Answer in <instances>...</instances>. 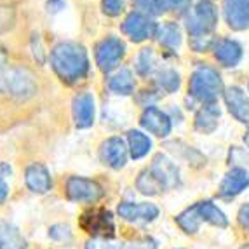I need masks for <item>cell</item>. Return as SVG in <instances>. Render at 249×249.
<instances>
[{
	"mask_svg": "<svg viewBox=\"0 0 249 249\" xmlns=\"http://www.w3.org/2000/svg\"><path fill=\"white\" fill-rule=\"evenodd\" d=\"M51 65L65 84L79 82L89 71L88 51L77 42H61L51 51Z\"/></svg>",
	"mask_w": 249,
	"mask_h": 249,
	"instance_id": "6da1fadb",
	"label": "cell"
},
{
	"mask_svg": "<svg viewBox=\"0 0 249 249\" xmlns=\"http://www.w3.org/2000/svg\"><path fill=\"white\" fill-rule=\"evenodd\" d=\"M221 91H223V82H221L220 73L214 68L202 65L192 73L188 92L197 101L204 105H211L214 103V100L220 96Z\"/></svg>",
	"mask_w": 249,
	"mask_h": 249,
	"instance_id": "7a4b0ae2",
	"label": "cell"
},
{
	"mask_svg": "<svg viewBox=\"0 0 249 249\" xmlns=\"http://www.w3.org/2000/svg\"><path fill=\"white\" fill-rule=\"evenodd\" d=\"M216 23H218V11L211 0H199L185 18V26L190 37L211 35Z\"/></svg>",
	"mask_w": 249,
	"mask_h": 249,
	"instance_id": "3957f363",
	"label": "cell"
},
{
	"mask_svg": "<svg viewBox=\"0 0 249 249\" xmlns=\"http://www.w3.org/2000/svg\"><path fill=\"white\" fill-rule=\"evenodd\" d=\"M125 54V46L121 38L110 37L103 38V40L96 46V63L100 67L101 71H110L112 68H115V65L124 58Z\"/></svg>",
	"mask_w": 249,
	"mask_h": 249,
	"instance_id": "277c9868",
	"label": "cell"
},
{
	"mask_svg": "<svg viewBox=\"0 0 249 249\" xmlns=\"http://www.w3.org/2000/svg\"><path fill=\"white\" fill-rule=\"evenodd\" d=\"M150 175L154 176V179L159 183V187L162 188V192L167 188H175L179 185V171L175 166V162L171 160L166 155H155L152 166H150Z\"/></svg>",
	"mask_w": 249,
	"mask_h": 249,
	"instance_id": "5b68a950",
	"label": "cell"
},
{
	"mask_svg": "<svg viewBox=\"0 0 249 249\" xmlns=\"http://www.w3.org/2000/svg\"><path fill=\"white\" fill-rule=\"evenodd\" d=\"M155 23L143 13H131L122 23V32L133 42H143L157 34Z\"/></svg>",
	"mask_w": 249,
	"mask_h": 249,
	"instance_id": "8992f818",
	"label": "cell"
},
{
	"mask_svg": "<svg viewBox=\"0 0 249 249\" xmlns=\"http://www.w3.org/2000/svg\"><path fill=\"white\" fill-rule=\"evenodd\" d=\"M67 196L73 202H96L101 199L103 190L92 179L71 176L67 181Z\"/></svg>",
	"mask_w": 249,
	"mask_h": 249,
	"instance_id": "52a82bcc",
	"label": "cell"
},
{
	"mask_svg": "<svg viewBox=\"0 0 249 249\" xmlns=\"http://www.w3.org/2000/svg\"><path fill=\"white\" fill-rule=\"evenodd\" d=\"M5 88L9 89V92L19 100H26L30 96H34L37 91L35 86L34 75L30 73L25 68H14L7 73L5 77Z\"/></svg>",
	"mask_w": 249,
	"mask_h": 249,
	"instance_id": "ba28073f",
	"label": "cell"
},
{
	"mask_svg": "<svg viewBox=\"0 0 249 249\" xmlns=\"http://www.w3.org/2000/svg\"><path fill=\"white\" fill-rule=\"evenodd\" d=\"M80 225H82V229L86 230V232L92 233V235L113 237V232H115L112 213L107 211V209L86 213V214L82 216Z\"/></svg>",
	"mask_w": 249,
	"mask_h": 249,
	"instance_id": "9c48e42d",
	"label": "cell"
},
{
	"mask_svg": "<svg viewBox=\"0 0 249 249\" xmlns=\"http://www.w3.org/2000/svg\"><path fill=\"white\" fill-rule=\"evenodd\" d=\"M227 25L235 32L249 28V0H223Z\"/></svg>",
	"mask_w": 249,
	"mask_h": 249,
	"instance_id": "30bf717a",
	"label": "cell"
},
{
	"mask_svg": "<svg viewBox=\"0 0 249 249\" xmlns=\"http://www.w3.org/2000/svg\"><path fill=\"white\" fill-rule=\"evenodd\" d=\"M101 160L112 169L124 167L125 160H127V148H125L124 140L119 136L108 138L107 142L101 145Z\"/></svg>",
	"mask_w": 249,
	"mask_h": 249,
	"instance_id": "8fae6325",
	"label": "cell"
},
{
	"mask_svg": "<svg viewBox=\"0 0 249 249\" xmlns=\"http://www.w3.org/2000/svg\"><path fill=\"white\" fill-rule=\"evenodd\" d=\"M140 122H142V125L148 133L155 134V136H159V138H166L167 134L171 133V127H173L169 115L155 107L146 108L145 112H143L142 121Z\"/></svg>",
	"mask_w": 249,
	"mask_h": 249,
	"instance_id": "7c38bea8",
	"label": "cell"
},
{
	"mask_svg": "<svg viewBox=\"0 0 249 249\" xmlns=\"http://www.w3.org/2000/svg\"><path fill=\"white\" fill-rule=\"evenodd\" d=\"M248 187H249V173L246 169H242V167H233L232 171H229V175L223 178V181H221L218 196L221 199H233V197L239 196Z\"/></svg>",
	"mask_w": 249,
	"mask_h": 249,
	"instance_id": "4fadbf2b",
	"label": "cell"
},
{
	"mask_svg": "<svg viewBox=\"0 0 249 249\" xmlns=\"http://www.w3.org/2000/svg\"><path fill=\"white\" fill-rule=\"evenodd\" d=\"M75 125L79 129H88L94 122V98L89 92H82L73 100L71 105Z\"/></svg>",
	"mask_w": 249,
	"mask_h": 249,
	"instance_id": "5bb4252c",
	"label": "cell"
},
{
	"mask_svg": "<svg viewBox=\"0 0 249 249\" xmlns=\"http://www.w3.org/2000/svg\"><path fill=\"white\" fill-rule=\"evenodd\" d=\"M223 98L230 113L235 117L237 121L249 124V98L246 96V92L241 88L232 86L223 92Z\"/></svg>",
	"mask_w": 249,
	"mask_h": 249,
	"instance_id": "9a60e30c",
	"label": "cell"
},
{
	"mask_svg": "<svg viewBox=\"0 0 249 249\" xmlns=\"http://www.w3.org/2000/svg\"><path fill=\"white\" fill-rule=\"evenodd\" d=\"M214 58L227 68L235 67L242 59V46L232 38H221L214 44Z\"/></svg>",
	"mask_w": 249,
	"mask_h": 249,
	"instance_id": "2e32d148",
	"label": "cell"
},
{
	"mask_svg": "<svg viewBox=\"0 0 249 249\" xmlns=\"http://www.w3.org/2000/svg\"><path fill=\"white\" fill-rule=\"evenodd\" d=\"M119 214L127 221H152L159 216V208L154 204H119Z\"/></svg>",
	"mask_w": 249,
	"mask_h": 249,
	"instance_id": "e0dca14e",
	"label": "cell"
},
{
	"mask_svg": "<svg viewBox=\"0 0 249 249\" xmlns=\"http://www.w3.org/2000/svg\"><path fill=\"white\" fill-rule=\"evenodd\" d=\"M25 181L30 190L37 192V194H46L53 187L49 171L46 169V166H42V164H32V166L26 167Z\"/></svg>",
	"mask_w": 249,
	"mask_h": 249,
	"instance_id": "ac0fdd59",
	"label": "cell"
},
{
	"mask_svg": "<svg viewBox=\"0 0 249 249\" xmlns=\"http://www.w3.org/2000/svg\"><path fill=\"white\" fill-rule=\"evenodd\" d=\"M218 119H220V108L216 107L214 103L206 105L196 115V129L204 134L213 133L216 125H218Z\"/></svg>",
	"mask_w": 249,
	"mask_h": 249,
	"instance_id": "d6986e66",
	"label": "cell"
},
{
	"mask_svg": "<svg viewBox=\"0 0 249 249\" xmlns=\"http://www.w3.org/2000/svg\"><path fill=\"white\" fill-rule=\"evenodd\" d=\"M26 241L13 225L0 221V249H26Z\"/></svg>",
	"mask_w": 249,
	"mask_h": 249,
	"instance_id": "ffe728a7",
	"label": "cell"
},
{
	"mask_svg": "<svg viewBox=\"0 0 249 249\" xmlns=\"http://www.w3.org/2000/svg\"><path fill=\"white\" fill-rule=\"evenodd\" d=\"M155 35H157L159 44L167 47V49H178L181 46V30L173 21H167V23L159 26Z\"/></svg>",
	"mask_w": 249,
	"mask_h": 249,
	"instance_id": "44dd1931",
	"label": "cell"
},
{
	"mask_svg": "<svg viewBox=\"0 0 249 249\" xmlns=\"http://www.w3.org/2000/svg\"><path fill=\"white\" fill-rule=\"evenodd\" d=\"M108 88L110 91L117 92V94L129 96L134 91V77L131 73V70L127 68H121L115 75H112L108 79Z\"/></svg>",
	"mask_w": 249,
	"mask_h": 249,
	"instance_id": "7402d4cb",
	"label": "cell"
},
{
	"mask_svg": "<svg viewBox=\"0 0 249 249\" xmlns=\"http://www.w3.org/2000/svg\"><path fill=\"white\" fill-rule=\"evenodd\" d=\"M197 209H199L200 220L202 221H208V223L214 225V227H220V229L229 227V220H227V216H225L220 209L216 208L214 204L209 202V200H206V202H199L197 204Z\"/></svg>",
	"mask_w": 249,
	"mask_h": 249,
	"instance_id": "603a6c76",
	"label": "cell"
},
{
	"mask_svg": "<svg viewBox=\"0 0 249 249\" xmlns=\"http://www.w3.org/2000/svg\"><path fill=\"white\" fill-rule=\"evenodd\" d=\"M127 142H129V150H131V157L133 159H142L152 148V142L146 134L140 133V131H129L127 133Z\"/></svg>",
	"mask_w": 249,
	"mask_h": 249,
	"instance_id": "cb8c5ba5",
	"label": "cell"
},
{
	"mask_svg": "<svg viewBox=\"0 0 249 249\" xmlns=\"http://www.w3.org/2000/svg\"><path fill=\"white\" fill-rule=\"evenodd\" d=\"M176 223H178L187 233H196L197 230H199L200 223H202L199 209H197V204L192 206V208L185 209L183 213H179V214L176 216Z\"/></svg>",
	"mask_w": 249,
	"mask_h": 249,
	"instance_id": "d4e9b609",
	"label": "cell"
},
{
	"mask_svg": "<svg viewBox=\"0 0 249 249\" xmlns=\"http://www.w3.org/2000/svg\"><path fill=\"white\" fill-rule=\"evenodd\" d=\"M155 82L157 86L166 92H176L179 89V84H181V79H179V73L173 68H164L160 70L157 75H155Z\"/></svg>",
	"mask_w": 249,
	"mask_h": 249,
	"instance_id": "484cf974",
	"label": "cell"
},
{
	"mask_svg": "<svg viewBox=\"0 0 249 249\" xmlns=\"http://www.w3.org/2000/svg\"><path fill=\"white\" fill-rule=\"evenodd\" d=\"M154 65H155V54L152 49H142V53L138 54L136 58V70L140 75H148L150 71L154 70Z\"/></svg>",
	"mask_w": 249,
	"mask_h": 249,
	"instance_id": "4316f807",
	"label": "cell"
},
{
	"mask_svg": "<svg viewBox=\"0 0 249 249\" xmlns=\"http://www.w3.org/2000/svg\"><path fill=\"white\" fill-rule=\"evenodd\" d=\"M136 5L148 14H160L167 9L164 0H136Z\"/></svg>",
	"mask_w": 249,
	"mask_h": 249,
	"instance_id": "83f0119b",
	"label": "cell"
},
{
	"mask_svg": "<svg viewBox=\"0 0 249 249\" xmlns=\"http://www.w3.org/2000/svg\"><path fill=\"white\" fill-rule=\"evenodd\" d=\"M101 7L107 16H119L124 11V2L122 0H101Z\"/></svg>",
	"mask_w": 249,
	"mask_h": 249,
	"instance_id": "f1b7e54d",
	"label": "cell"
},
{
	"mask_svg": "<svg viewBox=\"0 0 249 249\" xmlns=\"http://www.w3.org/2000/svg\"><path fill=\"white\" fill-rule=\"evenodd\" d=\"M190 46H192V49L196 51V53H204V51H208L209 47L213 46V38H211V35H202V37H192Z\"/></svg>",
	"mask_w": 249,
	"mask_h": 249,
	"instance_id": "f546056e",
	"label": "cell"
},
{
	"mask_svg": "<svg viewBox=\"0 0 249 249\" xmlns=\"http://www.w3.org/2000/svg\"><path fill=\"white\" fill-rule=\"evenodd\" d=\"M13 26V11L9 7H0V32Z\"/></svg>",
	"mask_w": 249,
	"mask_h": 249,
	"instance_id": "4dcf8cb0",
	"label": "cell"
},
{
	"mask_svg": "<svg viewBox=\"0 0 249 249\" xmlns=\"http://www.w3.org/2000/svg\"><path fill=\"white\" fill-rule=\"evenodd\" d=\"M155 248H157V244L152 239H142V241H136L127 246V249H155Z\"/></svg>",
	"mask_w": 249,
	"mask_h": 249,
	"instance_id": "1f68e13d",
	"label": "cell"
},
{
	"mask_svg": "<svg viewBox=\"0 0 249 249\" xmlns=\"http://www.w3.org/2000/svg\"><path fill=\"white\" fill-rule=\"evenodd\" d=\"M239 223L246 230H249V204H244L241 208V211H239Z\"/></svg>",
	"mask_w": 249,
	"mask_h": 249,
	"instance_id": "d6a6232c",
	"label": "cell"
},
{
	"mask_svg": "<svg viewBox=\"0 0 249 249\" xmlns=\"http://www.w3.org/2000/svg\"><path fill=\"white\" fill-rule=\"evenodd\" d=\"M164 4H166V7L176 9V11H181V9H187L188 7L190 0H164Z\"/></svg>",
	"mask_w": 249,
	"mask_h": 249,
	"instance_id": "836d02e7",
	"label": "cell"
},
{
	"mask_svg": "<svg viewBox=\"0 0 249 249\" xmlns=\"http://www.w3.org/2000/svg\"><path fill=\"white\" fill-rule=\"evenodd\" d=\"M5 63H7V59H5V53L2 49H0V89H2V86L5 84Z\"/></svg>",
	"mask_w": 249,
	"mask_h": 249,
	"instance_id": "e575fe53",
	"label": "cell"
},
{
	"mask_svg": "<svg viewBox=\"0 0 249 249\" xmlns=\"http://www.w3.org/2000/svg\"><path fill=\"white\" fill-rule=\"evenodd\" d=\"M7 192H9L7 190V185H5V183L0 179V204L5 200V197H7Z\"/></svg>",
	"mask_w": 249,
	"mask_h": 249,
	"instance_id": "d590c367",
	"label": "cell"
},
{
	"mask_svg": "<svg viewBox=\"0 0 249 249\" xmlns=\"http://www.w3.org/2000/svg\"><path fill=\"white\" fill-rule=\"evenodd\" d=\"M11 175V167L7 166V164H0V179L5 178V176Z\"/></svg>",
	"mask_w": 249,
	"mask_h": 249,
	"instance_id": "8d00e7d4",
	"label": "cell"
},
{
	"mask_svg": "<svg viewBox=\"0 0 249 249\" xmlns=\"http://www.w3.org/2000/svg\"><path fill=\"white\" fill-rule=\"evenodd\" d=\"M244 143L249 146V129H248V131H246V134H244Z\"/></svg>",
	"mask_w": 249,
	"mask_h": 249,
	"instance_id": "74e56055",
	"label": "cell"
},
{
	"mask_svg": "<svg viewBox=\"0 0 249 249\" xmlns=\"http://www.w3.org/2000/svg\"><path fill=\"white\" fill-rule=\"evenodd\" d=\"M241 249H249V244H248V246H242Z\"/></svg>",
	"mask_w": 249,
	"mask_h": 249,
	"instance_id": "f35d334b",
	"label": "cell"
}]
</instances>
